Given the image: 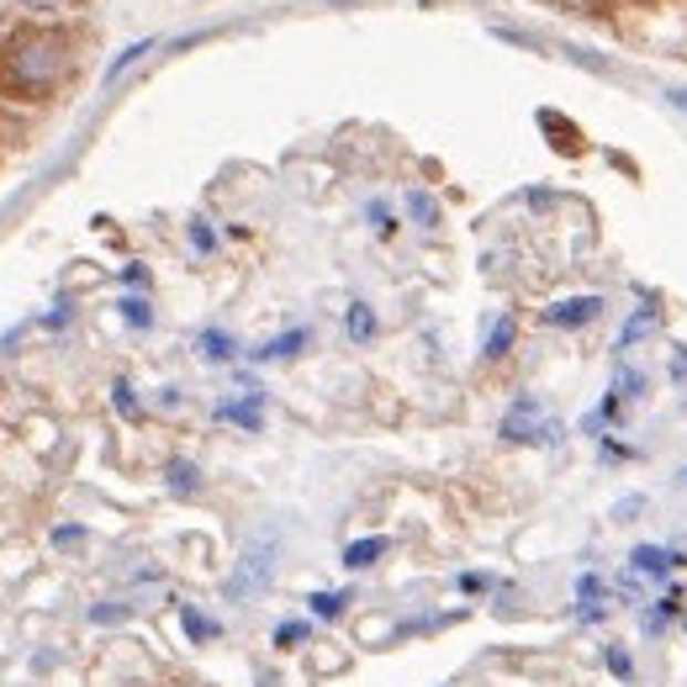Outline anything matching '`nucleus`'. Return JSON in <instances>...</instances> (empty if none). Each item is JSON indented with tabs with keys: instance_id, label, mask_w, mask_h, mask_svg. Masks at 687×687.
Listing matches in <instances>:
<instances>
[{
	"instance_id": "f257e3e1",
	"label": "nucleus",
	"mask_w": 687,
	"mask_h": 687,
	"mask_svg": "<svg viewBox=\"0 0 687 687\" xmlns=\"http://www.w3.org/2000/svg\"><path fill=\"white\" fill-rule=\"evenodd\" d=\"M80 64V38L59 22H27L0 43V91L48 101Z\"/></svg>"
},
{
	"instance_id": "f03ea898",
	"label": "nucleus",
	"mask_w": 687,
	"mask_h": 687,
	"mask_svg": "<svg viewBox=\"0 0 687 687\" xmlns=\"http://www.w3.org/2000/svg\"><path fill=\"white\" fill-rule=\"evenodd\" d=\"M270 576H275V540L270 534H260L254 545L238 555V566H233V576H228V603H249V597H260L264 587H270Z\"/></svg>"
},
{
	"instance_id": "7ed1b4c3",
	"label": "nucleus",
	"mask_w": 687,
	"mask_h": 687,
	"mask_svg": "<svg viewBox=\"0 0 687 687\" xmlns=\"http://www.w3.org/2000/svg\"><path fill=\"white\" fill-rule=\"evenodd\" d=\"M502 439H513V445H561V424H540V403L519 397L513 413L502 418Z\"/></svg>"
},
{
	"instance_id": "20e7f679",
	"label": "nucleus",
	"mask_w": 687,
	"mask_h": 687,
	"mask_svg": "<svg viewBox=\"0 0 687 687\" xmlns=\"http://www.w3.org/2000/svg\"><path fill=\"white\" fill-rule=\"evenodd\" d=\"M597 312H603L597 296H571V302H555L545 312V323L550 329H587V323H597Z\"/></svg>"
},
{
	"instance_id": "39448f33",
	"label": "nucleus",
	"mask_w": 687,
	"mask_h": 687,
	"mask_svg": "<svg viewBox=\"0 0 687 687\" xmlns=\"http://www.w3.org/2000/svg\"><path fill=\"white\" fill-rule=\"evenodd\" d=\"M635 571H645V576H666L672 566H687V555H677V550H662V545H635Z\"/></svg>"
},
{
	"instance_id": "423d86ee",
	"label": "nucleus",
	"mask_w": 687,
	"mask_h": 687,
	"mask_svg": "<svg viewBox=\"0 0 687 687\" xmlns=\"http://www.w3.org/2000/svg\"><path fill=\"white\" fill-rule=\"evenodd\" d=\"M260 403H264V392L249 386V397H243V403H222L217 418H222V424H238V428H260Z\"/></svg>"
},
{
	"instance_id": "0eeeda50",
	"label": "nucleus",
	"mask_w": 687,
	"mask_h": 687,
	"mask_svg": "<svg viewBox=\"0 0 687 687\" xmlns=\"http://www.w3.org/2000/svg\"><path fill=\"white\" fill-rule=\"evenodd\" d=\"M392 550V540L386 534H371V540H355V545L344 550V571H365V566H376L381 555Z\"/></svg>"
},
{
	"instance_id": "6e6552de",
	"label": "nucleus",
	"mask_w": 687,
	"mask_h": 687,
	"mask_svg": "<svg viewBox=\"0 0 687 687\" xmlns=\"http://www.w3.org/2000/svg\"><path fill=\"white\" fill-rule=\"evenodd\" d=\"M403 207H407V217H413L418 228H439V201H434V190H424V186H407Z\"/></svg>"
},
{
	"instance_id": "1a4fd4ad",
	"label": "nucleus",
	"mask_w": 687,
	"mask_h": 687,
	"mask_svg": "<svg viewBox=\"0 0 687 687\" xmlns=\"http://www.w3.org/2000/svg\"><path fill=\"white\" fill-rule=\"evenodd\" d=\"M302 344H308V329H291L281 339H264L260 350H254V360H285V355H296Z\"/></svg>"
},
{
	"instance_id": "9d476101",
	"label": "nucleus",
	"mask_w": 687,
	"mask_h": 687,
	"mask_svg": "<svg viewBox=\"0 0 687 687\" xmlns=\"http://www.w3.org/2000/svg\"><path fill=\"white\" fill-rule=\"evenodd\" d=\"M169 492L175 498H196L201 492V471L190 460H169Z\"/></svg>"
},
{
	"instance_id": "9b49d317",
	"label": "nucleus",
	"mask_w": 687,
	"mask_h": 687,
	"mask_svg": "<svg viewBox=\"0 0 687 687\" xmlns=\"http://www.w3.org/2000/svg\"><path fill=\"white\" fill-rule=\"evenodd\" d=\"M344 329H350L355 344H371V339H376V312L365 308V302H355V308L344 312Z\"/></svg>"
},
{
	"instance_id": "f8f14e48",
	"label": "nucleus",
	"mask_w": 687,
	"mask_h": 687,
	"mask_svg": "<svg viewBox=\"0 0 687 687\" xmlns=\"http://www.w3.org/2000/svg\"><path fill=\"white\" fill-rule=\"evenodd\" d=\"M143 53H154V38H143V43H133V48H122L117 59H112V64H106V85H117L122 74L133 70V64H138Z\"/></svg>"
},
{
	"instance_id": "ddd939ff",
	"label": "nucleus",
	"mask_w": 687,
	"mask_h": 687,
	"mask_svg": "<svg viewBox=\"0 0 687 687\" xmlns=\"http://www.w3.org/2000/svg\"><path fill=\"white\" fill-rule=\"evenodd\" d=\"M513 339H519V323H513V318H498L492 333H487V360H502L513 350Z\"/></svg>"
},
{
	"instance_id": "4468645a",
	"label": "nucleus",
	"mask_w": 687,
	"mask_h": 687,
	"mask_svg": "<svg viewBox=\"0 0 687 687\" xmlns=\"http://www.w3.org/2000/svg\"><path fill=\"white\" fill-rule=\"evenodd\" d=\"M196 350H201L207 360H233V355H238V344H233V339H228L222 329H207L201 339H196Z\"/></svg>"
},
{
	"instance_id": "2eb2a0df",
	"label": "nucleus",
	"mask_w": 687,
	"mask_h": 687,
	"mask_svg": "<svg viewBox=\"0 0 687 687\" xmlns=\"http://www.w3.org/2000/svg\"><path fill=\"white\" fill-rule=\"evenodd\" d=\"M80 6L85 0H17V11H27V17H70Z\"/></svg>"
},
{
	"instance_id": "dca6fc26",
	"label": "nucleus",
	"mask_w": 687,
	"mask_h": 687,
	"mask_svg": "<svg viewBox=\"0 0 687 687\" xmlns=\"http://www.w3.org/2000/svg\"><path fill=\"white\" fill-rule=\"evenodd\" d=\"M186 238H190V249H196V254H217V233H212V222H207V217H190Z\"/></svg>"
},
{
	"instance_id": "f3484780",
	"label": "nucleus",
	"mask_w": 687,
	"mask_h": 687,
	"mask_svg": "<svg viewBox=\"0 0 687 687\" xmlns=\"http://www.w3.org/2000/svg\"><path fill=\"white\" fill-rule=\"evenodd\" d=\"M180 624H186V635H190V641H196V645H207V641H212V635H217V624H212V618H207V614H196L190 603H186V608H180Z\"/></svg>"
},
{
	"instance_id": "a211bd4d",
	"label": "nucleus",
	"mask_w": 687,
	"mask_h": 687,
	"mask_svg": "<svg viewBox=\"0 0 687 687\" xmlns=\"http://www.w3.org/2000/svg\"><path fill=\"white\" fill-rule=\"evenodd\" d=\"M117 308H122V323H127V329H148V323H154V308H148L143 296H122Z\"/></svg>"
},
{
	"instance_id": "6ab92c4d",
	"label": "nucleus",
	"mask_w": 687,
	"mask_h": 687,
	"mask_svg": "<svg viewBox=\"0 0 687 687\" xmlns=\"http://www.w3.org/2000/svg\"><path fill=\"white\" fill-rule=\"evenodd\" d=\"M344 603H350L344 593H312V597H308L312 618H339V614H344Z\"/></svg>"
},
{
	"instance_id": "aec40b11",
	"label": "nucleus",
	"mask_w": 687,
	"mask_h": 687,
	"mask_svg": "<svg viewBox=\"0 0 687 687\" xmlns=\"http://www.w3.org/2000/svg\"><path fill=\"white\" fill-rule=\"evenodd\" d=\"M614 392H618V397H641V392H645V376L635 371V365H618V371H614Z\"/></svg>"
},
{
	"instance_id": "412c9836",
	"label": "nucleus",
	"mask_w": 687,
	"mask_h": 687,
	"mask_svg": "<svg viewBox=\"0 0 687 687\" xmlns=\"http://www.w3.org/2000/svg\"><path fill=\"white\" fill-rule=\"evenodd\" d=\"M650 323H656V312H650V308H645V312H635V318L624 323V333H618V344H614V350H629V344H635V339H641V333L650 329Z\"/></svg>"
},
{
	"instance_id": "4be33fe9",
	"label": "nucleus",
	"mask_w": 687,
	"mask_h": 687,
	"mask_svg": "<svg viewBox=\"0 0 687 687\" xmlns=\"http://www.w3.org/2000/svg\"><path fill=\"white\" fill-rule=\"evenodd\" d=\"M603 662H608V672H614L618 683H629V677H635V662H629V650H624V645H608V650H603Z\"/></svg>"
},
{
	"instance_id": "5701e85b",
	"label": "nucleus",
	"mask_w": 687,
	"mask_h": 687,
	"mask_svg": "<svg viewBox=\"0 0 687 687\" xmlns=\"http://www.w3.org/2000/svg\"><path fill=\"white\" fill-rule=\"evenodd\" d=\"M112 407H117L122 418H138V397H133L127 381H112Z\"/></svg>"
},
{
	"instance_id": "b1692460",
	"label": "nucleus",
	"mask_w": 687,
	"mask_h": 687,
	"mask_svg": "<svg viewBox=\"0 0 687 687\" xmlns=\"http://www.w3.org/2000/svg\"><path fill=\"white\" fill-rule=\"evenodd\" d=\"M308 635H312V629H308V624H302V618H285L281 629H275V645H302V641H308Z\"/></svg>"
},
{
	"instance_id": "393cba45",
	"label": "nucleus",
	"mask_w": 687,
	"mask_h": 687,
	"mask_svg": "<svg viewBox=\"0 0 687 687\" xmlns=\"http://www.w3.org/2000/svg\"><path fill=\"white\" fill-rule=\"evenodd\" d=\"M365 212H371V222H376V233H392V228H397V222H392V207H386V201H371Z\"/></svg>"
},
{
	"instance_id": "a878e982",
	"label": "nucleus",
	"mask_w": 687,
	"mask_h": 687,
	"mask_svg": "<svg viewBox=\"0 0 687 687\" xmlns=\"http://www.w3.org/2000/svg\"><path fill=\"white\" fill-rule=\"evenodd\" d=\"M597 593H603V582H597L593 571H587V576L576 582V597H582V603H597Z\"/></svg>"
},
{
	"instance_id": "bb28decb",
	"label": "nucleus",
	"mask_w": 687,
	"mask_h": 687,
	"mask_svg": "<svg viewBox=\"0 0 687 687\" xmlns=\"http://www.w3.org/2000/svg\"><path fill=\"white\" fill-rule=\"evenodd\" d=\"M85 540V529L80 523H64V529H53V545H80Z\"/></svg>"
},
{
	"instance_id": "cd10ccee",
	"label": "nucleus",
	"mask_w": 687,
	"mask_h": 687,
	"mask_svg": "<svg viewBox=\"0 0 687 687\" xmlns=\"http://www.w3.org/2000/svg\"><path fill=\"white\" fill-rule=\"evenodd\" d=\"M122 614H127V608H122V603H106V608H101V603H95V608H91V618H95V624H117Z\"/></svg>"
},
{
	"instance_id": "c85d7f7f",
	"label": "nucleus",
	"mask_w": 687,
	"mask_h": 687,
	"mask_svg": "<svg viewBox=\"0 0 687 687\" xmlns=\"http://www.w3.org/2000/svg\"><path fill=\"white\" fill-rule=\"evenodd\" d=\"M641 508H645V498H624V502H618V508H614V519H635Z\"/></svg>"
},
{
	"instance_id": "c756f323",
	"label": "nucleus",
	"mask_w": 687,
	"mask_h": 687,
	"mask_svg": "<svg viewBox=\"0 0 687 687\" xmlns=\"http://www.w3.org/2000/svg\"><path fill=\"white\" fill-rule=\"evenodd\" d=\"M122 281H127V285H148V270H143V264H127V270H122Z\"/></svg>"
},
{
	"instance_id": "7c9ffc66",
	"label": "nucleus",
	"mask_w": 687,
	"mask_h": 687,
	"mask_svg": "<svg viewBox=\"0 0 687 687\" xmlns=\"http://www.w3.org/2000/svg\"><path fill=\"white\" fill-rule=\"evenodd\" d=\"M43 323L48 329H64V323H70V302H59V312H48Z\"/></svg>"
},
{
	"instance_id": "2f4dec72",
	"label": "nucleus",
	"mask_w": 687,
	"mask_h": 687,
	"mask_svg": "<svg viewBox=\"0 0 687 687\" xmlns=\"http://www.w3.org/2000/svg\"><path fill=\"white\" fill-rule=\"evenodd\" d=\"M460 587H466V593H487V576H476V571H466V576H460Z\"/></svg>"
},
{
	"instance_id": "473e14b6",
	"label": "nucleus",
	"mask_w": 687,
	"mask_h": 687,
	"mask_svg": "<svg viewBox=\"0 0 687 687\" xmlns=\"http://www.w3.org/2000/svg\"><path fill=\"white\" fill-rule=\"evenodd\" d=\"M672 376L687 381V350H672Z\"/></svg>"
},
{
	"instance_id": "72a5a7b5",
	"label": "nucleus",
	"mask_w": 687,
	"mask_h": 687,
	"mask_svg": "<svg viewBox=\"0 0 687 687\" xmlns=\"http://www.w3.org/2000/svg\"><path fill=\"white\" fill-rule=\"evenodd\" d=\"M666 101H672L677 112H687V91H666Z\"/></svg>"
},
{
	"instance_id": "f704fd0d",
	"label": "nucleus",
	"mask_w": 687,
	"mask_h": 687,
	"mask_svg": "<svg viewBox=\"0 0 687 687\" xmlns=\"http://www.w3.org/2000/svg\"><path fill=\"white\" fill-rule=\"evenodd\" d=\"M683 481H687V466H683Z\"/></svg>"
}]
</instances>
